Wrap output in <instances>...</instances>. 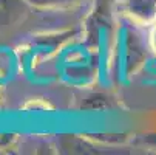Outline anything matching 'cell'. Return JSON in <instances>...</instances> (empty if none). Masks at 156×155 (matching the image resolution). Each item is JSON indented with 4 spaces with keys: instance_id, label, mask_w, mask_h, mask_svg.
Wrapping results in <instances>:
<instances>
[{
    "instance_id": "cell-2",
    "label": "cell",
    "mask_w": 156,
    "mask_h": 155,
    "mask_svg": "<svg viewBox=\"0 0 156 155\" xmlns=\"http://www.w3.org/2000/svg\"><path fill=\"white\" fill-rule=\"evenodd\" d=\"M34 13L28 0H0V34L22 25Z\"/></svg>"
},
{
    "instance_id": "cell-1",
    "label": "cell",
    "mask_w": 156,
    "mask_h": 155,
    "mask_svg": "<svg viewBox=\"0 0 156 155\" xmlns=\"http://www.w3.org/2000/svg\"><path fill=\"white\" fill-rule=\"evenodd\" d=\"M118 11L135 25L151 27L156 22V0H116Z\"/></svg>"
},
{
    "instance_id": "cell-4",
    "label": "cell",
    "mask_w": 156,
    "mask_h": 155,
    "mask_svg": "<svg viewBox=\"0 0 156 155\" xmlns=\"http://www.w3.org/2000/svg\"><path fill=\"white\" fill-rule=\"evenodd\" d=\"M147 45H148V50L156 54V22L148 27V34H147Z\"/></svg>"
},
{
    "instance_id": "cell-3",
    "label": "cell",
    "mask_w": 156,
    "mask_h": 155,
    "mask_svg": "<svg viewBox=\"0 0 156 155\" xmlns=\"http://www.w3.org/2000/svg\"><path fill=\"white\" fill-rule=\"evenodd\" d=\"M36 9H66L82 5L85 0H28Z\"/></svg>"
}]
</instances>
